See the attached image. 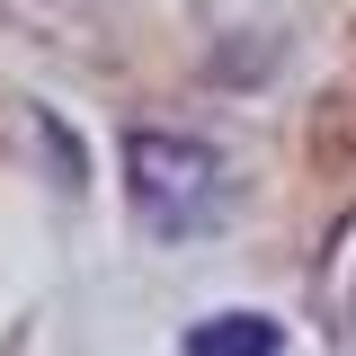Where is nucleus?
I'll list each match as a JSON object with an SVG mask.
<instances>
[{
    "label": "nucleus",
    "mask_w": 356,
    "mask_h": 356,
    "mask_svg": "<svg viewBox=\"0 0 356 356\" xmlns=\"http://www.w3.org/2000/svg\"><path fill=\"white\" fill-rule=\"evenodd\" d=\"M125 187L152 241H196L232 205V170L196 134H125Z\"/></svg>",
    "instance_id": "1"
},
{
    "label": "nucleus",
    "mask_w": 356,
    "mask_h": 356,
    "mask_svg": "<svg viewBox=\"0 0 356 356\" xmlns=\"http://www.w3.org/2000/svg\"><path fill=\"white\" fill-rule=\"evenodd\" d=\"M276 348H285V330L267 312H214L187 330V356H276Z\"/></svg>",
    "instance_id": "2"
},
{
    "label": "nucleus",
    "mask_w": 356,
    "mask_h": 356,
    "mask_svg": "<svg viewBox=\"0 0 356 356\" xmlns=\"http://www.w3.org/2000/svg\"><path fill=\"white\" fill-rule=\"evenodd\" d=\"M339 356H356V276H348V312H339Z\"/></svg>",
    "instance_id": "3"
}]
</instances>
